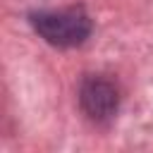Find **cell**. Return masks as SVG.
Segmentation results:
<instances>
[{
  "label": "cell",
  "instance_id": "6da1fadb",
  "mask_svg": "<svg viewBox=\"0 0 153 153\" xmlns=\"http://www.w3.org/2000/svg\"><path fill=\"white\" fill-rule=\"evenodd\" d=\"M31 26L53 45L72 48L81 45L91 36V17L81 7L43 10L31 14Z\"/></svg>",
  "mask_w": 153,
  "mask_h": 153
},
{
  "label": "cell",
  "instance_id": "7a4b0ae2",
  "mask_svg": "<svg viewBox=\"0 0 153 153\" xmlns=\"http://www.w3.org/2000/svg\"><path fill=\"white\" fill-rule=\"evenodd\" d=\"M79 100L84 112L96 120V122H108L115 117L117 105H120V96L112 81H108L105 76H88L81 84L79 91Z\"/></svg>",
  "mask_w": 153,
  "mask_h": 153
}]
</instances>
